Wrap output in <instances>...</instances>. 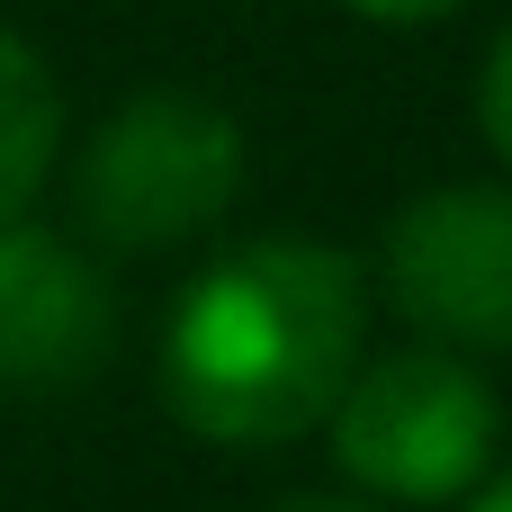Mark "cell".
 <instances>
[{"instance_id":"cell-1","label":"cell","mask_w":512,"mask_h":512,"mask_svg":"<svg viewBox=\"0 0 512 512\" xmlns=\"http://www.w3.org/2000/svg\"><path fill=\"white\" fill-rule=\"evenodd\" d=\"M369 360V270L333 243H243L162 324V405L216 450H279L333 414Z\"/></svg>"},{"instance_id":"cell-2","label":"cell","mask_w":512,"mask_h":512,"mask_svg":"<svg viewBox=\"0 0 512 512\" xmlns=\"http://www.w3.org/2000/svg\"><path fill=\"white\" fill-rule=\"evenodd\" d=\"M243 198V126L198 90H135L72 162V216L99 252H171Z\"/></svg>"},{"instance_id":"cell-3","label":"cell","mask_w":512,"mask_h":512,"mask_svg":"<svg viewBox=\"0 0 512 512\" xmlns=\"http://www.w3.org/2000/svg\"><path fill=\"white\" fill-rule=\"evenodd\" d=\"M324 423H333L342 477L387 504H459L486 486V468L504 450L495 387L468 369V351H441V342L360 360Z\"/></svg>"},{"instance_id":"cell-4","label":"cell","mask_w":512,"mask_h":512,"mask_svg":"<svg viewBox=\"0 0 512 512\" xmlns=\"http://www.w3.org/2000/svg\"><path fill=\"white\" fill-rule=\"evenodd\" d=\"M387 306L441 351H512V189H423L387 225Z\"/></svg>"},{"instance_id":"cell-5","label":"cell","mask_w":512,"mask_h":512,"mask_svg":"<svg viewBox=\"0 0 512 512\" xmlns=\"http://www.w3.org/2000/svg\"><path fill=\"white\" fill-rule=\"evenodd\" d=\"M117 342L108 270L45 225H0V396H63Z\"/></svg>"},{"instance_id":"cell-6","label":"cell","mask_w":512,"mask_h":512,"mask_svg":"<svg viewBox=\"0 0 512 512\" xmlns=\"http://www.w3.org/2000/svg\"><path fill=\"white\" fill-rule=\"evenodd\" d=\"M54 153H63V90H54L45 54L18 27H0V225L27 216Z\"/></svg>"},{"instance_id":"cell-7","label":"cell","mask_w":512,"mask_h":512,"mask_svg":"<svg viewBox=\"0 0 512 512\" xmlns=\"http://www.w3.org/2000/svg\"><path fill=\"white\" fill-rule=\"evenodd\" d=\"M477 117H486V144L512 162V27L495 36V54H486V81H477Z\"/></svg>"},{"instance_id":"cell-8","label":"cell","mask_w":512,"mask_h":512,"mask_svg":"<svg viewBox=\"0 0 512 512\" xmlns=\"http://www.w3.org/2000/svg\"><path fill=\"white\" fill-rule=\"evenodd\" d=\"M342 9H360V18H378V27H432V18H450V9H468V0H342Z\"/></svg>"},{"instance_id":"cell-9","label":"cell","mask_w":512,"mask_h":512,"mask_svg":"<svg viewBox=\"0 0 512 512\" xmlns=\"http://www.w3.org/2000/svg\"><path fill=\"white\" fill-rule=\"evenodd\" d=\"M468 512H512V477H495V486H486V495H477Z\"/></svg>"},{"instance_id":"cell-10","label":"cell","mask_w":512,"mask_h":512,"mask_svg":"<svg viewBox=\"0 0 512 512\" xmlns=\"http://www.w3.org/2000/svg\"><path fill=\"white\" fill-rule=\"evenodd\" d=\"M279 512H360V504H279Z\"/></svg>"}]
</instances>
